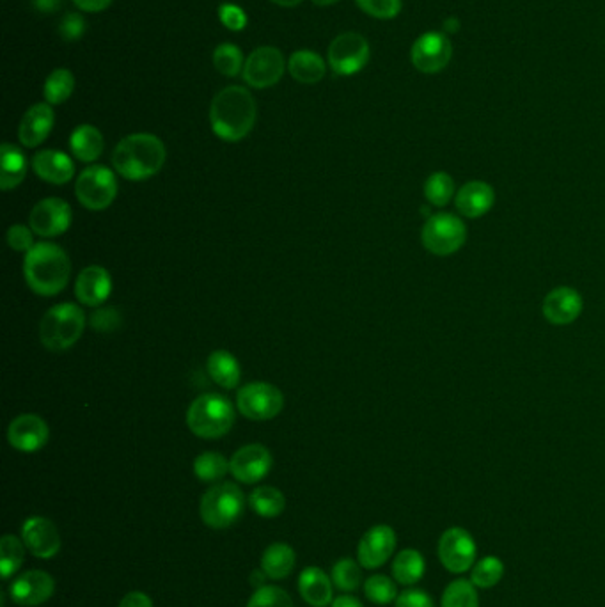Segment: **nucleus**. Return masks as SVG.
Segmentation results:
<instances>
[{"instance_id":"3c124183","label":"nucleus","mask_w":605,"mask_h":607,"mask_svg":"<svg viewBox=\"0 0 605 607\" xmlns=\"http://www.w3.org/2000/svg\"><path fill=\"white\" fill-rule=\"evenodd\" d=\"M73 2L80 11H86V13H100L112 4V0H73Z\"/></svg>"},{"instance_id":"1a4fd4ad","label":"nucleus","mask_w":605,"mask_h":607,"mask_svg":"<svg viewBox=\"0 0 605 607\" xmlns=\"http://www.w3.org/2000/svg\"><path fill=\"white\" fill-rule=\"evenodd\" d=\"M236 407L244 418L251 421H268L281 414L284 409V395L274 384L252 382L238 391Z\"/></svg>"},{"instance_id":"aec40b11","label":"nucleus","mask_w":605,"mask_h":607,"mask_svg":"<svg viewBox=\"0 0 605 607\" xmlns=\"http://www.w3.org/2000/svg\"><path fill=\"white\" fill-rule=\"evenodd\" d=\"M542 313L550 324H574L582 313V297L570 286H559L543 300Z\"/></svg>"},{"instance_id":"412c9836","label":"nucleus","mask_w":605,"mask_h":607,"mask_svg":"<svg viewBox=\"0 0 605 607\" xmlns=\"http://www.w3.org/2000/svg\"><path fill=\"white\" fill-rule=\"evenodd\" d=\"M55 123L54 109L50 103H36L25 112L18 128V139L25 148H38L47 141Z\"/></svg>"},{"instance_id":"13d9d810","label":"nucleus","mask_w":605,"mask_h":607,"mask_svg":"<svg viewBox=\"0 0 605 607\" xmlns=\"http://www.w3.org/2000/svg\"><path fill=\"white\" fill-rule=\"evenodd\" d=\"M316 6H332V4H336L338 0H313Z\"/></svg>"},{"instance_id":"58836bf2","label":"nucleus","mask_w":605,"mask_h":607,"mask_svg":"<svg viewBox=\"0 0 605 607\" xmlns=\"http://www.w3.org/2000/svg\"><path fill=\"white\" fill-rule=\"evenodd\" d=\"M425 196L428 203L432 206L448 205L449 201L455 196V182L448 173H433L425 183Z\"/></svg>"},{"instance_id":"bb28decb","label":"nucleus","mask_w":605,"mask_h":607,"mask_svg":"<svg viewBox=\"0 0 605 607\" xmlns=\"http://www.w3.org/2000/svg\"><path fill=\"white\" fill-rule=\"evenodd\" d=\"M288 71L297 82L309 86V84H318L325 77L327 64L325 59L313 50H299L291 54Z\"/></svg>"},{"instance_id":"f257e3e1","label":"nucleus","mask_w":605,"mask_h":607,"mask_svg":"<svg viewBox=\"0 0 605 607\" xmlns=\"http://www.w3.org/2000/svg\"><path fill=\"white\" fill-rule=\"evenodd\" d=\"M258 118V107L251 93L242 86H229L213 98L210 125L213 134L226 142H238L251 134Z\"/></svg>"},{"instance_id":"f3484780","label":"nucleus","mask_w":605,"mask_h":607,"mask_svg":"<svg viewBox=\"0 0 605 607\" xmlns=\"http://www.w3.org/2000/svg\"><path fill=\"white\" fill-rule=\"evenodd\" d=\"M54 577L43 570H29L9 586L11 600L22 607H38L54 595Z\"/></svg>"},{"instance_id":"39448f33","label":"nucleus","mask_w":605,"mask_h":607,"mask_svg":"<svg viewBox=\"0 0 605 607\" xmlns=\"http://www.w3.org/2000/svg\"><path fill=\"white\" fill-rule=\"evenodd\" d=\"M86 327V315L77 304L63 302L48 309L40 324V339L50 352H64L73 347Z\"/></svg>"},{"instance_id":"6e6552de","label":"nucleus","mask_w":605,"mask_h":607,"mask_svg":"<svg viewBox=\"0 0 605 607\" xmlns=\"http://www.w3.org/2000/svg\"><path fill=\"white\" fill-rule=\"evenodd\" d=\"M467 238V228L462 219L453 213H437L426 221L421 240L428 253L449 256L460 251Z\"/></svg>"},{"instance_id":"4d7b16f0","label":"nucleus","mask_w":605,"mask_h":607,"mask_svg":"<svg viewBox=\"0 0 605 607\" xmlns=\"http://www.w3.org/2000/svg\"><path fill=\"white\" fill-rule=\"evenodd\" d=\"M444 29L448 32L458 31V20H456V18H449V20L444 22Z\"/></svg>"},{"instance_id":"c85d7f7f","label":"nucleus","mask_w":605,"mask_h":607,"mask_svg":"<svg viewBox=\"0 0 605 607\" xmlns=\"http://www.w3.org/2000/svg\"><path fill=\"white\" fill-rule=\"evenodd\" d=\"M208 375L217 386L224 389H235L242 380V368L233 354L228 350H215L206 363Z\"/></svg>"},{"instance_id":"393cba45","label":"nucleus","mask_w":605,"mask_h":607,"mask_svg":"<svg viewBox=\"0 0 605 607\" xmlns=\"http://www.w3.org/2000/svg\"><path fill=\"white\" fill-rule=\"evenodd\" d=\"M299 592L309 606H329L332 600V579L327 577L322 568H306L299 577Z\"/></svg>"},{"instance_id":"20e7f679","label":"nucleus","mask_w":605,"mask_h":607,"mask_svg":"<svg viewBox=\"0 0 605 607\" xmlns=\"http://www.w3.org/2000/svg\"><path fill=\"white\" fill-rule=\"evenodd\" d=\"M235 407L226 396L206 393L190 403L187 425L201 439H220L235 425Z\"/></svg>"},{"instance_id":"4c0bfd02","label":"nucleus","mask_w":605,"mask_h":607,"mask_svg":"<svg viewBox=\"0 0 605 607\" xmlns=\"http://www.w3.org/2000/svg\"><path fill=\"white\" fill-rule=\"evenodd\" d=\"M25 544L13 535H6L0 540V570L2 577L9 579L24 565Z\"/></svg>"},{"instance_id":"6ab92c4d","label":"nucleus","mask_w":605,"mask_h":607,"mask_svg":"<svg viewBox=\"0 0 605 607\" xmlns=\"http://www.w3.org/2000/svg\"><path fill=\"white\" fill-rule=\"evenodd\" d=\"M22 540L32 556L50 560L61 549V537L47 517H31L22 526Z\"/></svg>"},{"instance_id":"a211bd4d","label":"nucleus","mask_w":605,"mask_h":607,"mask_svg":"<svg viewBox=\"0 0 605 607\" xmlns=\"http://www.w3.org/2000/svg\"><path fill=\"white\" fill-rule=\"evenodd\" d=\"M50 430L45 419L36 414H22L9 423L8 441L22 453H36L47 446Z\"/></svg>"},{"instance_id":"4468645a","label":"nucleus","mask_w":605,"mask_h":607,"mask_svg":"<svg viewBox=\"0 0 605 607\" xmlns=\"http://www.w3.org/2000/svg\"><path fill=\"white\" fill-rule=\"evenodd\" d=\"M73 212L70 205L61 198L41 199L32 208L29 224L31 229L43 238L61 237L71 226Z\"/></svg>"},{"instance_id":"ea45409f","label":"nucleus","mask_w":605,"mask_h":607,"mask_svg":"<svg viewBox=\"0 0 605 607\" xmlns=\"http://www.w3.org/2000/svg\"><path fill=\"white\" fill-rule=\"evenodd\" d=\"M364 593L373 604H378V606H387V604L396 602V599H398V588H396L393 579L382 576V574L366 579Z\"/></svg>"},{"instance_id":"79ce46f5","label":"nucleus","mask_w":605,"mask_h":607,"mask_svg":"<svg viewBox=\"0 0 605 607\" xmlns=\"http://www.w3.org/2000/svg\"><path fill=\"white\" fill-rule=\"evenodd\" d=\"M247 607H293V600L283 588L263 586L254 592Z\"/></svg>"},{"instance_id":"423d86ee","label":"nucleus","mask_w":605,"mask_h":607,"mask_svg":"<svg viewBox=\"0 0 605 607\" xmlns=\"http://www.w3.org/2000/svg\"><path fill=\"white\" fill-rule=\"evenodd\" d=\"M244 492L235 483H219L201 497L199 513L208 528L226 529L244 513Z\"/></svg>"},{"instance_id":"0eeeda50","label":"nucleus","mask_w":605,"mask_h":607,"mask_svg":"<svg viewBox=\"0 0 605 607\" xmlns=\"http://www.w3.org/2000/svg\"><path fill=\"white\" fill-rule=\"evenodd\" d=\"M75 194L84 208L102 212L107 210L118 196V180L109 167H87L77 178Z\"/></svg>"},{"instance_id":"b1692460","label":"nucleus","mask_w":605,"mask_h":607,"mask_svg":"<svg viewBox=\"0 0 605 607\" xmlns=\"http://www.w3.org/2000/svg\"><path fill=\"white\" fill-rule=\"evenodd\" d=\"M494 203V189L485 182L465 183L464 187L456 192V210L467 219H480L492 210Z\"/></svg>"},{"instance_id":"5fc2aeb1","label":"nucleus","mask_w":605,"mask_h":607,"mask_svg":"<svg viewBox=\"0 0 605 607\" xmlns=\"http://www.w3.org/2000/svg\"><path fill=\"white\" fill-rule=\"evenodd\" d=\"M268 576L265 574V570L263 568H258V570H254L251 574V584L256 588V590H260L263 586H267L265 581H267Z\"/></svg>"},{"instance_id":"cd10ccee","label":"nucleus","mask_w":605,"mask_h":607,"mask_svg":"<svg viewBox=\"0 0 605 607\" xmlns=\"http://www.w3.org/2000/svg\"><path fill=\"white\" fill-rule=\"evenodd\" d=\"M70 148L80 162H96L105 148L102 132L93 125H80L70 135Z\"/></svg>"},{"instance_id":"f8f14e48","label":"nucleus","mask_w":605,"mask_h":607,"mask_svg":"<svg viewBox=\"0 0 605 607\" xmlns=\"http://www.w3.org/2000/svg\"><path fill=\"white\" fill-rule=\"evenodd\" d=\"M453 57L451 41L444 32H425L421 34L410 50V61L414 68L426 75L440 73L448 66Z\"/></svg>"},{"instance_id":"7ed1b4c3","label":"nucleus","mask_w":605,"mask_h":607,"mask_svg":"<svg viewBox=\"0 0 605 607\" xmlns=\"http://www.w3.org/2000/svg\"><path fill=\"white\" fill-rule=\"evenodd\" d=\"M164 142L153 134H132L121 139L112 153V164L119 176L130 182H144L164 167Z\"/></svg>"},{"instance_id":"37998d69","label":"nucleus","mask_w":605,"mask_h":607,"mask_svg":"<svg viewBox=\"0 0 605 607\" xmlns=\"http://www.w3.org/2000/svg\"><path fill=\"white\" fill-rule=\"evenodd\" d=\"M355 2L366 15L378 20H393L400 15L403 6L401 0H355Z\"/></svg>"},{"instance_id":"c9c22d12","label":"nucleus","mask_w":605,"mask_h":607,"mask_svg":"<svg viewBox=\"0 0 605 607\" xmlns=\"http://www.w3.org/2000/svg\"><path fill=\"white\" fill-rule=\"evenodd\" d=\"M504 576V563L497 556H487L471 568V581L476 588L488 590L501 583Z\"/></svg>"},{"instance_id":"2f4dec72","label":"nucleus","mask_w":605,"mask_h":607,"mask_svg":"<svg viewBox=\"0 0 605 607\" xmlns=\"http://www.w3.org/2000/svg\"><path fill=\"white\" fill-rule=\"evenodd\" d=\"M249 505L261 517L274 519L284 512L286 499L283 492L275 487H258L249 497Z\"/></svg>"},{"instance_id":"864d4df0","label":"nucleus","mask_w":605,"mask_h":607,"mask_svg":"<svg viewBox=\"0 0 605 607\" xmlns=\"http://www.w3.org/2000/svg\"><path fill=\"white\" fill-rule=\"evenodd\" d=\"M332 607H364L362 606V602L359 599H355V597H350V595H341L338 599L332 602Z\"/></svg>"},{"instance_id":"8fccbe9b","label":"nucleus","mask_w":605,"mask_h":607,"mask_svg":"<svg viewBox=\"0 0 605 607\" xmlns=\"http://www.w3.org/2000/svg\"><path fill=\"white\" fill-rule=\"evenodd\" d=\"M119 607H153V602L146 593L132 592L123 597V600L119 602Z\"/></svg>"},{"instance_id":"4be33fe9","label":"nucleus","mask_w":605,"mask_h":607,"mask_svg":"<svg viewBox=\"0 0 605 607\" xmlns=\"http://www.w3.org/2000/svg\"><path fill=\"white\" fill-rule=\"evenodd\" d=\"M112 292V279L107 270L100 265H91L80 272L75 283V295L80 304L87 308H98L109 299Z\"/></svg>"},{"instance_id":"dca6fc26","label":"nucleus","mask_w":605,"mask_h":607,"mask_svg":"<svg viewBox=\"0 0 605 607\" xmlns=\"http://www.w3.org/2000/svg\"><path fill=\"white\" fill-rule=\"evenodd\" d=\"M272 462H274L272 453L265 446L247 444L231 457L229 467L235 480L242 481L245 485H252L263 480L270 473Z\"/></svg>"},{"instance_id":"9b49d317","label":"nucleus","mask_w":605,"mask_h":607,"mask_svg":"<svg viewBox=\"0 0 605 607\" xmlns=\"http://www.w3.org/2000/svg\"><path fill=\"white\" fill-rule=\"evenodd\" d=\"M478 545L464 528H449L439 540V560L451 574H464L476 565Z\"/></svg>"},{"instance_id":"a18cd8bd","label":"nucleus","mask_w":605,"mask_h":607,"mask_svg":"<svg viewBox=\"0 0 605 607\" xmlns=\"http://www.w3.org/2000/svg\"><path fill=\"white\" fill-rule=\"evenodd\" d=\"M31 228H27L24 224H15L8 229V244L16 253H29L34 247V238H32Z\"/></svg>"},{"instance_id":"a19ab883","label":"nucleus","mask_w":605,"mask_h":607,"mask_svg":"<svg viewBox=\"0 0 605 607\" xmlns=\"http://www.w3.org/2000/svg\"><path fill=\"white\" fill-rule=\"evenodd\" d=\"M332 583L341 592H354L362 583L361 563L341 560L332 568Z\"/></svg>"},{"instance_id":"7c9ffc66","label":"nucleus","mask_w":605,"mask_h":607,"mask_svg":"<svg viewBox=\"0 0 605 607\" xmlns=\"http://www.w3.org/2000/svg\"><path fill=\"white\" fill-rule=\"evenodd\" d=\"M295 561H297V556L290 545L272 544L267 547V551L263 552L261 568L265 570V574L270 579L279 581V579L290 576L295 568Z\"/></svg>"},{"instance_id":"f03ea898","label":"nucleus","mask_w":605,"mask_h":607,"mask_svg":"<svg viewBox=\"0 0 605 607\" xmlns=\"http://www.w3.org/2000/svg\"><path fill=\"white\" fill-rule=\"evenodd\" d=\"M25 283L41 297H54L70 283L71 261L63 247L41 242L25 254Z\"/></svg>"},{"instance_id":"c03bdc74","label":"nucleus","mask_w":605,"mask_h":607,"mask_svg":"<svg viewBox=\"0 0 605 607\" xmlns=\"http://www.w3.org/2000/svg\"><path fill=\"white\" fill-rule=\"evenodd\" d=\"M219 20L220 24L233 32L244 31L247 24H249V18H247V13H245L244 9L236 6V4H228V2L220 6Z\"/></svg>"},{"instance_id":"9d476101","label":"nucleus","mask_w":605,"mask_h":607,"mask_svg":"<svg viewBox=\"0 0 605 607\" xmlns=\"http://www.w3.org/2000/svg\"><path fill=\"white\" fill-rule=\"evenodd\" d=\"M370 43L357 32H343L330 43L329 64L334 73L352 77L370 63Z\"/></svg>"},{"instance_id":"473e14b6","label":"nucleus","mask_w":605,"mask_h":607,"mask_svg":"<svg viewBox=\"0 0 605 607\" xmlns=\"http://www.w3.org/2000/svg\"><path fill=\"white\" fill-rule=\"evenodd\" d=\"M75 91V77L68 68H57L48 75L43 86V95L50 105H61Z\"/></svg>"},{"instance_id":"72a5a7b5","label":"nucleus","mask_w":605,"mask_h":607,"mask_svg":"<svg viewBox=\"0 0 605 607\" xmlns=\"http://www.w3.org/2000/svg\"><path fill=\"white\" fill-rule=\"evenodd\" d=\"M228 473H231L228 458L217 451H206L194 460V474L197 480L213 483L222 480Z\"/></svg>"},{"instance_id":"e433bc0d","label":"nucleus","mask_w":605,"mask_h":607,"mask_svg":"<svg viewBox=\"0 0 605 607\" xmlns=\"http://www.w3.org/2000/svg\"><path fill=\"white\" fill-rule=\"evenodd\" d=\"M244 54L233 43H220L213 50V66L224 77H236L244 71Z\"/></svg>"},{"instance_id":"6e6d98bb","label":"nucleus","mask_w":605,"mask_h":607,"mask_svg":"<svg viewBox=\"0 0 605 607\" xmlns=\"http://www.w3.org/2000/svg\"><path fill=\"white\" fill-rule=\"evenodd\" d=\"M270 2H274L277 6H283V8H295V6H299L302 0H270Z\"/></svg>"},{"instance_id":"2eb2a0df","label":"nucleus","mask_w":605,"mask_h":607,"mask_svg":"<svg viewBox=\"0 0 605 607\" xmlns=\"http://www.w3.org/2000/svg\"><path fill=\"white\" fill-rule=\"evenodd\" d=\"M394 549H396L394 529L387 524H378L370 531H366L361 538L357 547V560L361 563V567L375 570L389 561Z\"/></svg>"},{"instance_id":"49530a36","label":"nucleus","mask_w":605,"mask_h":607,"mask_svg":"<svg viewBox=\"0 0 605 607\" xmlns=\"http://www.w3.org/2000/svg\"><path fill=\"white\" fill-rule=\"evenodd\" d=\"M86 32V22L79 13H68L59 24V34L64 41H77Z\"/></svg>"},{"instance_id":"a878e982","label":"nucleus","mask_w":605,"mask_h":607,"mask_svg":"<svg viewBox=\"0 0 605 607\" xmlns=\"http://www.w3.org/2000/svg\"><path fill=\"white\" fill-rule=\"evenodd\" d=\"M27 176V158L24 151L15 144L4 142L0 148V187L2 190H13L24 182Z\"/></svg>"},{"instance_id":"c756f323","label":"nucleus","mask_w":605,"mask_h":607,"mask_svg":"<svg viewBox=\"0 0 605 607\" xmlns=\"http://www.w3.org/2000/svg\"><path fill=\"white\" fill-rule=\"evenodd\" d=\"M426 561L416 549H403L393 561V577L396 583L412 586L425 576Z\"/></svg>"},{"instance_id":"f704fd0d","label":"nucleus","mask_w":605,"mask_h":607,"mask_svg":"<svg viewBox=\"0 0 605 607\" xmlns=\"http://www.w3.org/2000/svg\"><path fill=\"white\" fill-rule=\"evenodd\" d=\"M440 607H480L478 590L471 579H455L442 593Z\"/></svg>"},{"instance_id":"603ef678","label":"nucleus","mask_w":605,"mask_h":607,"mask_svg":"<svg viewBox=\"0 0 605 607\" xmlns=\"http://www.w3.org/2000/svg\"><path fill=\"white\" fill-rule=\"evenodd\" d=\"M34 8L41 11V13H54L55 9H59L61 6V0H32Z\"/></svg>"},{"instance_id":"de8ad7c7","label":"nucleus","mask_w":605,"mask_h":607,"mask_svg":"<svg viewBox=\"0 0 605 607\" xmlns=\"http://www.w3.org/2000/svg\"><path fill=\"white\" fill-rule=\"evenodd\" d=\"M396 607H435L433 599L423 590H407L396 599Z\"/></svg>"},{"instance_id":"09e8293b","label":"nucleus","mask_w":605,"mask_h":607,"mask_svg":"<svg viewBox=\"0 0 605 607\" xmlns=\"http://www.w3.org/2000/svg\"><path fill=\"white\" fill-rule=\"evenodd\" d=\"M116 315H118V313H116L114 309H102L100 313H95V315H93V327H95L96 331H110V329H116V324H114V322H119V320H109V318Z\"/></svg>"},{"instance_id":"5701e85b","label":"nucleus","mask_w":605,"mask_h":607,"mask_svg":"<svg viewBox=\"0 0 605 607\" xmlns=\"http://www.w3.org/2000/svg\"><path fill=\"white\" fill-rule=\"evenodd\" d=\"M32 169L43 182L64 185L71 182L75 166L63 151L43 150L32 158Z\"/></svg>"},{"instance_id":"ddd939ff","label":"nucleus","mask_w":605,"mask_h":607,"mask_svg":"<svg viewBox=\"0 0 605 607\" xmlns=\"http://www.w3.org/2000/svg\"><path fill=\"white\" fill-rule=\"evenodd\" d=\"M286 63L281 50L275 47H260L245 59L244 80L256 89H267L283 79Z\"/></svg>"}]
</instances>
